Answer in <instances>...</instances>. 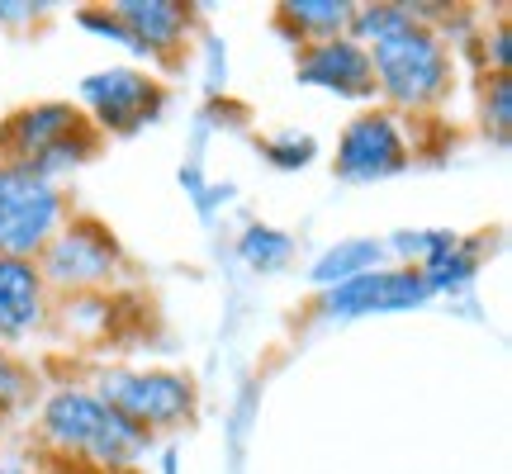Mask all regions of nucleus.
Here are the masks:
<instances>
[{
	"mask_svg": "<svg viewBox=\"0 0 512 474\" xmlns=\"http://www.w3.org/2000/svg\"><path fill=\"white\" fill-rule=\"evenodd\" d=\"M38 275H43V285L48 294H105L124 275L128 256H124V242L105 228L100 219L91 214H72V219L62 223L53 237H48V247L38 252Z\"/></svg>",
	"mask_w": 512,
	"mask_h": 474,
	"instance_id": "20e7f679",
	"label": "nucleus"
},
{
	"mask_svg": "<svg viewBox=\"0 0 512 474\" xmlns=\"http://www.w3.org/2000/svg\"><path fill=\"white\" fill-rule=\"evenodd\" d=\"M0 474H29L24 465H15V460H0Z\"/></svg>",
	"mask_w": 512,
	"mask_h": 474,
	"instance_id": "412c9836",
	"label": "nucleus"
},
{
	"mask_svg": "<svg viewBox=\"0 0 512 474\" xmlns=\"http://www.w3.org/2000/svg\"><path fill=\"white\" fill-rule=\"evenodd\" d=\"M114 474H138V470H114Z\"/></svg>",
	"mask_w": 512,
	"mask_h": 474,
	"instance_id": "4be33fe9",
	"label": "nucleus"
},
{
	"mask_svg": "<svg viewBox=\"0 0 512 474\" xmlns=\"http://www.w3.org/2000/svg\"><path fill=\"white\" fill-rule=\"evenodd\" d=\"M43 15V5H10V0H0V24H29V19Z\"/></svg>",
	"mask_w": 512,
	"mask_h": 474,
	"instance_id": "aec40b11",
	"label": "nucleus"
},
{
	"mask_svg": "<svg viewBox=\"0 0 512 474\" xmlns=\"http://www.w3.org/2000/svg\"><path fill=\"white\" fill-rule=\"evenodd\" d=\"M100 399L110 403L119 418H128L138 432L157 437L171 427H185L195 418V380L181 370H162V365H110L100 370L91 384Z\"/></svg>",
	"mask_w": 512,
	"mask_h": 474,
	"instance_id": "39448f33",
	"label": "nucleus"
},
{
	"mask_svg": "<svg viewBox=\"0 0 512 474\" xmlns=\"http://www.w3.org/2000/svg\"><path fill=\"white\" fill-rule=\"evenodd\" d=\"M484 72H494V76H508L512 67V24L508 19H494V29L484 34Z\"/></svg>",
	"mask_w": 512,
	"mask_h": 474,
	"instance_id": "6ab92c4d",
	"label": "nucleus"
},
{
	"mask_svg": "<svg viewBox=\"0 0 512 474\" xmlns=\"http://www.w3.org/2000/svg\"><path fill=\"white\" fill-rule=\"evenodd\" d=\"M432 290L418 275V266H380L370 275H356L347 285H332L323 290L318 309L328 318H370V313H403L427 304Z\"/></svg>",
	"mask_w": 512,
	"mask_h": 474,
	"instance_id": "1a4fd4ad",
	"label": "nucleus"
},
{
	"mask_svg": "<svg viewBox=\"0 0 512 474\" xmlns=\"http://www.w3.org/2000/svg\"><path fill=\"white\" fill-rule=\"evenodd\" d=\"M351 38L370 53L375 95L384 110L403 114H432L456 91V53L441 38V29L422 24L413 5L403 0H375L356 5Z\"/></svg>",
	"mask_w": 512,
	"mask_h": 474,
	"instance_id": "f257e3e1",
	"label": "nucleus"
},
{
	"mask_svg": "<svg viewBox=\"0 0 512 474\" xmlns=\"http://www.w3.org/2000/svg\"><path fill=\"white\" fill-rule=\"evenodd\" d=\"M479 124L484 133H494L498 143H508L512 133V76H479Z\"/></svg>",
	"mask_w": 512,
	"mask_h": 474,
	"instance_id": "dca6fc26",
	"label": "nucleus"
},
{
	"mask_svg": "<svg viewBox=\"0 0 512 474\" xmlns=\"http://www.w3.org/2000/svg\"><path fill=\"white\" fill-rule=\"evenodd\" d=\"M261 152L271 157L280 171H294V166H304V162H313V138H304V133H275V138H266L261 143Z\"/></svg>",
	"mask_w": 512,
	"mask_h": 474,
	"instance_id": "a211bd4d",
	"label": "nucleus"
},
{
	"mask_svg": "<svg viewBox=\"0 0 512 474\" xmlns=\"http://www.w3.org/2000/svg\"><path fill=\"white\" fill-rule=\"evenodd\" d=\"M100 152V133L72 100H34L5 114L0 124V157L34 166L38 176L57 181V171H76Z\"/></svg>",
	"mask_w": 512,
	"mask_h": 474,
	"instance_id": "7ed1b4c3",
	"label": "nucleus"
},
{
	"mask_svg": "<svg viewBox=\"0 0 512 474\" xmlns=\"http://www.w3.org/2000/svg\"><path fill=\"white\" fill-rule=\"evenodd\" d=\"M110 15L124 24L133 53L152 57L162 67L181 62L195 29V5H181V0H114Z\"/></svg>",
	"mask_w": 512,
	"mask_h": 474,
	"instance_id": "9d476101",
	"label": "nucleus"
},
{
	"mask_svg": "<svg viewBox=\"0 0 512 474\" xmlns=\"http://www.w3.org/2000/svg\"><path fill=\"white\" fill-rule=\"evenodd\" d=\"M53 294L43 285L34 261L0 256V342H19L48 323Z\"/></svg>",
	"mask_w": 512,
	"mask_h": 474,
	"instance_id": "f8f14e48",
	"label": "nucleus"
},
{
	"mask_svg": "<svg viewBox=\"0 0 512 474\" xmlns=\"http://www.w3.org/2000/svg\"><path fill=\"white\" fill-rule=\"evenodd\" d=\"M34 384L38 380H34V370H29V365L0 351V413H10V408H19V403H29Z\"/></svg>",
	"mask_w": 512,
	"mask_h": 474,
	"instance_id": "f3484780",
	"label": "nucleus"
},
{
	"mask_svg": "<svg viewBox=\"0 0 512 474\" xmlns=\"http://www.w3.org/2000/svg\"><path fill=\"white\" fill-rule=\"evenodd\" d=\"M351 15H356L351 0H285L275 10V29L290 38L294 48H309L323 38L351 34Z\"/></svg>",
	"mask_w": 512,
	"mask_h": 474,
	"instance_id": "ddd939ff",
	"label": "nucleus"
},
{
	"mask_svg": "<svg viewBox=\"0 0 512 474\" xmlns=\"http://www.w3.org/2000/svg\"><path fill=\"white\" fill-rule=\"evenodd\" d=\"M38 441L62 465L81 474H114L138 470L152 451V437L119 418L91 384H57L38 403Z\"/></svg>",
	"mask_w": 512,
	"mask_h": 474,
	"instance_id": "f03ea898",
	"label": "nucleus"
},
{
	"mask_svg": "<svg viewBox=\"0 0 512 474\" xmlns=\"http://www.w3.org/2000/svg\"><path fill=\"white\" fill-rule=\"evenodd\" d=\"M238 247H242V261H247L252 271H280V266H290V256H294L290 233L266 228V223H252V228L242 233Z\"/></svg>",
	"mask_w": 512,
	"mask_h": 474,
	"instance_id": "2eb2a0df",
	"label": "nucleus"
},
{
	"mask_svg": "<svg viewBox=\"0 0 512 474\" xmlns=\"http://www.w3.org/2000/svg\"><path fill=\"white\" fill-rule=\"evenodd\" d=\"M380 266H384V242H375V237H347V242L328 247V252L313 261L309 280L318 290H332V285H347V280L380 271Z\"/></svg>",
	"mask_w": 512,
	"mask_h": 474,
	"instance_id": "4468645a",
	"label": "nucleus"
},
{
	"mask_svg": "<svg viewBox=\"0 0 512 474\" xmlns=\"http://www.w3.org/2000/svg\"><path fill=\"white\" fill-rule=\"evenodd\" d=\"M166 105V86L162 76L138 72V67H105V72H91L81 81V114L91 119V128L105 138H128L147 128Z\"/></svg>",
	"mask_w": 512,
	"mask_h": 474,
	"instance_id": "0eeeda50",
	"label": "nucleus"
},
{
	"mask_svg": "<svg viewBox=\"0 0 512 474\" xmlns=\"http://www.w3.org/2000/svg\"><path fill=\"white\" fill-rule=\"evenodd\" d=\"M294 76L313 86V91L342 95V100H375V72H370V53L351 34L309 43L294 57Z\"/></svg>",
	"mask_w": 512,
	"mask_h": 474,
	"instance_id": "9b49d317",
	"label": "nucleus"
},
{
	"mask_svg": "<svg viewBox=\"0 0 512 474\" xmlns=\"http://www.w3.org/2000/svg\"><path fill=\"white\" fill-rule=\"evenodd\" d=\"M413 157V138H408V124H403L394 110L384 105H370L342 128L337 138V152H332V171L342 181H389L399 176Z\"/></svg>",
	"mask_w": 512,
	"mask_h": 474,
	"instance_id": "6e6552de",
	"label": "nucleus"
},
{
	"mask_svg": "<svg viewBox=\"0 0 512 474\" xmlns=\"http://www.w3.org/2000/svg\"><path fill=\"white\" fill-rule=\"evenodd\" d=\"M67 223V195L62 185L38 176L34 166L0 157V256L38 261L48 237Z\"/></svg>",
	"mask_w": 512,
	"mask_h": 474,
	"instance_id": "423d86ee",
	"label": "nucleus"
}]
</instances>
